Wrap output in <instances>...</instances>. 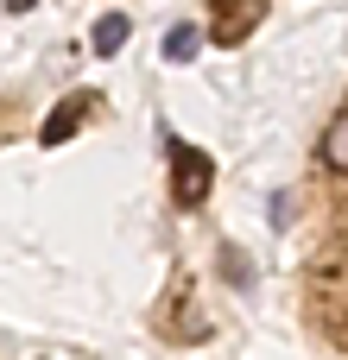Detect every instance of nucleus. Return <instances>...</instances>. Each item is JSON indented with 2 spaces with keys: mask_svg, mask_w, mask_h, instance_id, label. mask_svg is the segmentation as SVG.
Returning a JSON list of instances; mask_svg holds the SVG:
<instances>
[{
  "mask_svg": "<svg viewBox=\"0 0 348 360\" xmlns=\"http://www.w3.org/2000/svg\"><path fill=\"white\" fill-rule=\"evenodd\" d=\"M165 146H171V202L178 209H203L209 190H216V158L184 146V139H165Z\"/></svg>",
  "mask_w": 348,
  "mask_h": 360,
  "instance_id": "nucleus-1",
  "label": "nucleus"
},
{
  "mask_svg": "<svg viewBox=\"0 0 348 360\" xmlns=\"http://www.w3.org/2000/svg\"><path fill=\"white\" fill-rule=\"evenodd\" d=\"M127 38H133V19H127V13H101L95 32H89V51H95V57H114Z\"/></svg>",
  "mask_w": 348,
  "mask_h": 360,
  "instance_id": "nucleus-2",
  "label": "nucleus"
},
{
  "mask_svg": "<svg viewBox=\"0 0 348 360\" xmlns=\"http://www.w3.org/2000/svg\"><path fill=\"white\" fill-rule=\"evenodd\" d=\"M82 108H89V95H76V101H63V108H57V114H51V120L38 127V139H44V146H57V139H70V133L82 127Z\"/></svg>",
  "mask_w": 348,
  "mask_h": 360,
  "instance_id": "nucleus-3",
  "label": "nucleus"
},
{
  "mask_svg": "<svg viewBox=\"0 0 348 360\" xmlns=\"http://www.w3.org/2000/svg\"><path fill=\"white\" fill-rule=\"evenodd\" d=\"M323 165H330L336 177H348V114H336L330 133H323Z\"/></svg>",
  "mask_w": 348,
  "mask_h": 360,
  "instance_id": "nucleus-4",
  "label": "nucleus"
},
{
  "mask_svg": "<svg viewBox=\"0 0 348 360\" xmlns=\"http://www.w3.org/2000/svg\"><path fill=\"white\" fill-rule=\"evenodd\" d=\"M197 44H203V32H197L190 19H184V25H171V32H165V63H190V57H197Z\"/></svg>",
  "mask_w": 348,
  "mask_h": 360,
  "instance_id": "nucleus-5",
  "label": "nucleus"
},
{
  "mask_svg": "<svg viewBox=\"0 0 348 360\" xmlns=\"http://www.w3.org/2000/svg\"><path fill=\"white\" fill-rule=\"evenodd\" d=\"M32 6H38V0H6V13H32Z\"/></svg>",
  "mask_w": 348,
  "mask_h": 360,
  "instance_id": "nucleus-6",
  "label": "nucleus"
}]
</instances>
